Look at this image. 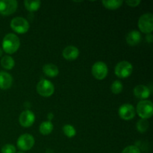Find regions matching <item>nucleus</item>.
Returning a JSON list of instances; mask_svg holds the SVG:
<instances>
[{
    "label": "nucleus",
    "instance_id": "27",
    "mask_svg": "<svg viewBox=\"0 0 153 153\" xmlns=\"http://www.w3.org/2000/svg\"><path fill=\"white\" fill-rule=\"evenodd\" d=\"M146 41L148 42V43H152V40H153V38H152V35L151 34H148L146 36Z\"/></svg>",
    "mask_w": 153,
    "mask_h": 153
},
{
    "label": "nucleus",
    "instance_id": "6",
    "mask_svg": "<svg viewBox=\"0 0 153 153\" xmlns=\"http://www.w3.org/2000/svg\"><path fill=\"white\" fill-rule=\"evenodd\" d=\"M10 27L15 32L18 34H25L29 29V23L23 17L17 16L11 20Z\"/></svg>",
    "mask_w": 153,
    "mask_h": 153
},
{
    "label": "nucleus",
    "instance_id": "29",
    "mask_svg": "<svg viewBox=\"0 0 153 153\" xmlns=\"http://www.w3.org/2000/svg\"><path fill=\"white\" fill-rule=\"evenodd\" d=\"M2 52H3V51H2V49H1V48H0V57L1 56V55H2Z\"/></svg>",
    "mask_w": 153,
    "mask_h": 153
},
{
    "label": "nucleus",
    "instance_id": "10",
    "mask_svg": "<svg viewBox=\"0 0 153 153\" xmlns=\"http://www.w3.org/2000/svg\"><path fill=\"white\" fill-rule=\"evenodd\" d=\"M120 117L124 120H131L135 116V109L131 104H123L118 111Z\"/></svg>",
    "mask_w": 153,
    "mask_h": 153
},
{
    "label": "nucleus",
    "instance_id": "26",
    "mask_svg": "<svg viewBox=\"0 0 153 153\" xmlns=\"http://www.w3.org/2000/svg\"><path fill=\"white\" fill-rule=\"evenodd\" d=\"M126 4L130 7H137L140 3V0H127Z\"/></svg>",
    "mask_w": 153,
    "mask_h": 153
},
{
    "label": "nucleus",
    "instance_id": "12",
    "mask_svg": "<svg viewBox=\"0 0 153 153\" xmlns=\"http://www.w3.org/2000/svg\"><path fill=\"white\" fill-rule=\"evenodd\" d=\"M79 55V50L74 46H68L63 50V57L67 61H74Z\"/></svg>",
    "mask_w": 153,
    "mask_h": 153
},
{
    "label": "nucleus",
    "instance_id": "4",
    "mask_svg": "<svg viewBox=\"0 0 153 153\" xmlns=\"http://www.w3.org/2000/svg\"><path fill=\"white\" fill-rule=\"evenodd\" d=\"M138 27L145 34H151L153 31V15L148 13L142 15L138 20Z\"/></svg>",
    "mask_w": 153,
    "mask_h": 153
},
{
    "label": "nucleus",
    "instance_id": "1",
    "mask_svg": "<svg viewBox=\"0 0 153 153\" xmlns=\"http://www.w3.org/2000/svg\"><path fill=\"white\" fill-rule=\"evenodd\" d=\"M20 46L19 37L13 33H9L4 36L2 40V49L6 53L13 54L18 50Z\"/></svg>",
    "mask_w": 153,
    "mask_h": 153
},
{
    "label": "nucleus",
    "instance_id": "11",
    "mask_svg": "<svg viewBox=\"0 0 153 153\" xmlns=\"http://www.w3.org/2000/svg\"><path fill=\"white\" fill-rule=\"evenodd\" d=\"M35 120V116L34 113L30 110H25L20 114L19 117V123L25 128L31 127Z\"/></svg>",
    "mask_w": 153,
    "mask_h": 153
},
{
    "label": "nucleus",
    "instance_id": "28",
    "mask_svg": "<svg viewBox=\"0 0 153 153\" xmlns=\"http://www.w3.org/2000/svg\"><path fill=\"white\" fill-rule=\"evenodd\" d=\"M47 117H48V120H49V121H50L51 120L53 119V117H54V114H52V113H49V114H48Z\"/></svg>",
    "mask_w": 153,
    "mask_h": 153
},
{
    "label": "nucleus",
    "instance_id": "7",
    "mask_svg": "<svg viewBox=\"0 0 153 153\" xmlns=\"http://www.w3.org/2000/svg\"><path fill=\"white\" fill-rule=\"evenodd\" d=\"M92 74L97 80H102L107 76L108 73V69L107 65L104 62L98 61L96 62L92 67Z\"/></svg>",
    "mask_w": 153,
    "mask_h": 153
},
{
    "label": "nucleus",
    "instance_id": "3",
    "mask_svg": "<svg viewBox=\"0 0 153 153\" xmlns=\"http://www.w3.org/2000/svg\"><path fill=\"white\" fill-rule=\"evenodd\" d=\"M133 71L132 64L128 61H123L118 63L115 67L114 73L118 78L126 79L131 76Z\"/></svg>",
    "mask_w": 153,
    "mask_h": 153
},
{
    "label": "nucleus",
    "instance_id": "14",
    "mask_svg": "<svg viewBox=\"0 0 153 153\" xmlns=\"http://www.w3.org/2000/svg\"><path fill=\"white\" fill-rule=\"evenodd\" d=\"M13 78L6 72H0V89L7 90L11 87Z\"/></svg>",
    "mask_w": 153,
    "mask_h": 153
},
{
    "label": "nucleus",
    "instance_id": "13",
    "mask_svg": "<svg viewBox=\"0 0 153 153\" xmlns=\"http://www.w3.org/2000/svg\"><path fill=\"white\" fill-rule=\"evenodd\" d=\"M150 90L147 86L139 85L134 88V95L140 100H146L150 96Z\"/></svg>",
    "mask_w": 153,
    "mask_h": 153
},
{
    "label": "nucleus",
    "instance_id": "20",
    "mask_svg": "<svg viewBox=\"0 0 153 153\" xmlns=\"http://www.w3.org/2000/svg\"><path fill=\"white\" fill-rule=\"evenodd\" d=\"M40 1H29V0H25L24 1L25 7L28 11H36L38 10L40 7Z\"/></svg>",
    "mask_w": 153,
    "mask_h": 153
},
{
    "label": "nucleus",
    "instance_id": "15",
    "mask_svg": "<svg viewBox=\"0 0 153 153\" xmlns=\"http://www.w3.org/2000/svg\"><path fill=\"white\" fill-rule=\"evenodd\" d=\"M141 40V34L138 31H131L126 35V42L130 46H136Z\"/></svg>",
    "mask_w": 153,
    "mask_h": 153
},
{
    "label": "nucleus",
    "instance_id": "8",
    "mask_svg": "<svg viewBox=\"0 0 153 153\" xmlns=\"http://www.w3.org/2000/svg\"><path fill=\"white\" fill-rule=\"evenodd\" d=\"M17 7L18 2L15 0H1L0 1V13L4 16L13 14Z\"/></svg>",
    "mask_w": 153,
    "mask_h": 153
},
{
    "label": "nucleus",
    "instance_id": "17",
    "mask_svg": "<svg viewBox=\"0 0 153 153\" xmlns=\"http://www.w3.org/2000/svg\"><path fill=\"white\" fill-rule=\"evenodd\" d=\"M1 65L6 70H11L15 65V61L10 55H5L1 60Z\"/></svg>",
    "mask_w": 153,
    "mask_h": 153
},
{
    "label": "nucleus",
    "instance_id": "25",
    "mask_svg": "<svg viewBox=\"0 0 153 153\" xmlns=\"http://www.w3.org/2000/svg\"><path fill=\"white\" fill-rule=\"evenodd\" d=\"M122 153H140V149L137 146H128L123 150Z\"/></svg>",
    "mask_w": 153,
    "mask_h": 153
},
{
    "label": "nucleus",
    "instance_id": "23",
    "mask_svg": "<svg viewBox=\"0 0 153 153\" xmlns=\"http://www.w3.org/2000/svg\"><path fill=\"white\" fill-rule=\"evenodd\" d=\"M123 86L122 82L119 80L114 81L111 86V90L112 93L114 94H120L123 91Z\"/></svg>",
    "mask_w": 153,
    "mask_h": 153
},
{
    "label": "nucleus",
    "instance_id": "22",
    "mask_svg": "<svg viewBox=\"0 0 153 153\" xmlns=\"http://www.w3.org/2000/svg\"><path fill=\"white\" fill-rule=\"evenodd\" d=\"M63 131L65 134V135L70 138H72L76 134V128L73 126L69 125V124H67L63 127Z\"/></svg>",
    "mask_w": 153,
    "mask_h": 153
},
{
    "label": "nucleus",
    "instance_id": "16",
    "mask_svg": "<svg viewBox=\"0 0 153 153\" xmlns=\"http://www.w3.org/2000/svg\"><path fill=\"white\" fill-rule=\"evenodd\" d=\"M43 71L45 75L51 78L56 77L59 73V70L58 67L53 64H45L43 67Z\"/></svg>",
    "mask_w": 153,
    "mask_h": 153
},
{
    "label": "nucleus",
    "instance_id": "9",
    "mask_svg": "<svg viewBox=\"0 0 153 153\" xmlns=\"http://www.w3.org/2000/svg\"><path fill=\"white\" fill-rule=\"evenodd\" d=\"M34 138L31 134H23L19 137L17 140V146L22 151L31 149L34 145Z\"/></svg>",
    "mask_w": 153,
    "mask_h": 153
},
{
    "label": "nucleus",
    "instance_id": "19",
    "mask_svg": "<svg viewBox=\"0 0 153 153\" xmlns=\"http://www.w3.org/2000/svg\"><path fill=\"white\" fill-rule=\"evenodd\" d=\"M123 1L120 0H111V1H102V4L105 7L110 10L117 9L122 5Z\"/></svg>",
    "mask_w": 153,
    "mask_h": 153
},
{
    "label": "nucleus",
    "instance_id": "21",
    "mask_svg": "<svg viewBox=\"0 0 153 153\" xmlns=\"http://www.w3.org/2000/svg\"><path fill=\"white\" fill-rule=\"evenodd\" d=\"M149 128V122L147 120L140 119L138 122L137 123V129L138 130L139 132L144 133L147 131Z\"/></svg>",
    "mask_w": 153,
    "mask_h": 153
},
{
    "label": "nucleus",
    "instance_id": "5",
    "mask_svg": "<svg viewBox=\"0 0 153 153\" xmlns=\"http://www.w3.org/2000/svg\"><path fill=\"white\" fill-rule=\"evenodd\" d=\"M37 91L42 97H49L54 94L55 87L50 81L46 80V79H41L37 83Z\"/></svg>",
    "mask_w": 153,
    "mask_h": 153
},
{
    "label": "nucleus",
    "instance_id": "2",
    "mask_svg": "<svg viewBox=\"0 0 153 153\" xmlns=\"http://www.w3.org/2000/svg\"><path fill=\"white\" fill-rule=\"evenodd\" d=\"M137 113L141 119L147 120L153 114V105L149 100H141L137 105Z\"/></svg>",
    "mask_w": 153,
    "mask_h": 153
},
{
    "label": "nucleus",
    "instance_id": "24",
    "mask_svg": "<svg viewBox=\"0 0 153 153\" xmlns=\"http://www.w3.org/2000/svg\"><path fill=\"white\" fill-rule=\"evenodd\" d=\"M1 153H16V148L12 144H6L1 148Z\"/></svg>",
    "mask_w": 153,
    "mask_h": 153
},
{
    "label": "nucleus",
    "instance_id": "18",
    "mask_svg": "<svg viewBox=\"0 0 153 153\" xmlns=\"http://www.w3.org/2000/svg\"><path fill=\"white\" fill-rule=\"evenodd\" d=\"M40 132L43 135H47L49 134L53 130V124L51 121H45L43 122L40 126Z\"/></svg>",
    "mask_w": 153,
    "mask_h": 153
},
{
    "label": "nucleus",
    "instance_id": "30",
    "mask_svg": "<svg viewBox=\"0 0 153 153\" xmlns=\"http://www.w3.org/2000/svg\"><path fill=\"white\" fill-rule=\"evenodd\" d=\"M16 153H24V152H22V151H19V152H16Z\"/></svg>",
    "mask_w": 153,
    "mask_h": 153
}]
</instances>
